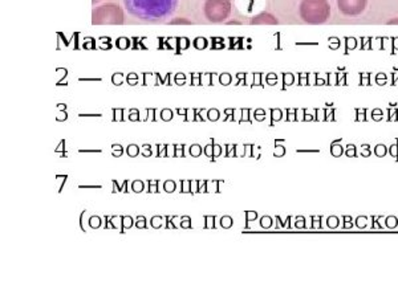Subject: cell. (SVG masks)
Returning <instances> with one entry per match:
<instances>
[{
	"instance_id": "1",
	"label": "cell",
	"mask_w": 398,
	"mask_h": 298,
	"mask_svg": "<svg viewBox=\"0 0 398 298\" xmlns=\"http://www.w3.org/2000/svg\"><path fill=\"white\" fill-rule=\"evenodd\" d=\"M124 3L131 15L148 21L165 19L178 6V0H124Z\"/></svg>"
},
{
	"instance_id": "2",
	"label": "cell",
	"mask_w": 398,
	"mask_h": 298,
	"mask_svg": "<svg viewBox=\"0 0 398 298\" xmlns=\"http://www.w3.org/2000/svg\"><path fill=\"white\" fill-rule=\"evenodd\" d=\"M300 17L308 24H323L328 20L331 14V7L327 0L312 1L303 0L300 3Z\"/></svg>"
},
{
	"instance_id": "3",
	"label": "cell",
	"mask_w": 398,
	"mask_h": 298,
	"mask_svg": "<svg viewBox=\"0 0 398 298\" xmlns=\"http://www.w3.org/2000/svg\"><path fill=\"white\" fill-rule=\"evenodd\" d=\"M92 23L97 24H122L124 12L118 4H102L92 12Z\"/></svg>"
},
{
	"instance_id": "4",
	"label": "cell",
	"mask_w": 398,
	"mask_h": 298,
	"mask_svg": "<svg viewBox=\"0 0 398 298\" xmlns=\"http://www.w3.org/2000/svg\"><path fill=\"white\" fill-rule=\"evenodd\" d=\"M205 17L210 23H222L227 20L231 14L230 0H206L203 6Z\"/></svg>"
},
{
	"instance_id": "5",
	"label": "cell",
	"mask_w": 398,
	"mask_h": 298,
	"mask_svg": "<svg viewBox=\"0 0 398 298\" xmlns=\"http://www.w3.org/2000/svg\"><path fill=\"white\" fill-rule=\"evenodd\" d=\"M368 0H337L339 10L347 17H357L366 8Z\"/></svg>"
},
{
	"instance_id": "6",
	"label": "cell",
	"mask_w": 398,
	"mask_h": 298,
	"mask_svg": "<svg viewBox=\"0 0 398 298\" xmlns=\"http://www.w3.org/2000/svg\"><path fill=\"white\" fill-rule=\"evenodd\" d=\"M251 24H278V20H276V17H274L269 14H260V15L252 19Z\"/></svg>"
},
{
	"instance_id": "7",
	"label": "cell",
	"mask_w": 398,
	"mask_h": 298,
	"mask_svg": "<svg viewBox=\"0 0 398 298\" xmlns=\"http://www.w3.org/2000/svg\"><path fill=\"white\" fill-rule=\"evenodd\" d=\"M220 226L223 227V228H230L232 227V219L230 216H223L222 219H220Z\"/></svg>"
},
{
	"instance_id": "8",
	"label": "cell",
	"mask_w": 398,
	"mask_h": 298,
	"mask_svg": "<svg viewBox=\"0 0 398 298\" xmlns=\"http://www.w3.org/2000/svg\"><path fill=\"white\" fill-rule=\"evenodd\" d=\"M260 226H262L263 228H269V227L272 226V219H271L269 216H263V217L260 219Z\"/></svg>"
},
{
	"instance_id": "9",
	"label": "cell",
	"mask_w": 398,
	"mask_h": 298,
	"mask_svg": "<svg viewBox=\"0 0 398 298\" xmlns=\"http://www.w3.org/2000/svg\"><path fill=\"white\" fill-rule=\"evenodd\" d=\"M327 224H328L330 228H337L339 227V219L334 217V216H331V217H328Z\"/></svg>"
},
{
	"instance_id": "10",
	"label": "cell",
	"mask_w": 398,
	"mask_h": 298,
	"mask_svg": "<svg viewBox=\"0 0 398 298\" xmlns=\"http://www.w3.org/2000/svg\"><path fill=\"white\" fill-rule=\"evenodd\" d=\"M397 217L390 216V217L386 219V227H389V228H395V227L397 226Z\"/></svg>"
},
{
	"instance_id": "11",
	"label": "cell",
	"mask_w": 398,
	"mask_h": 298,
	"mask_svg": "<svg viewBox=\"0 0 398 298\" xmlns=\"http://www.w3.org/2000/svg\"><path fill=\"white\" fill-rule=\"evenodd\" d=\"M132 188L134 192H141L144 190V182H141V181L133 182Z\"/></svg>"
},
{
	"instance_id": "12",
	"label": "cell",
	"mask_w": 398,
	"mask_h": 298,
	"mask_svg": "<svg viewBox=\"0 0 398 298\" xmlns=\"http://www.w3.org/2000/svg\"><path fill=\"white\" fill-rule=\"evenodd\" d=\"M386 151H388V150H386V148H385L383 145H379V146H376V150H375L376 155H377V157H380V158H382V157H385V155H386Z\"/></svg>"
},
{
	"instance_id": "13",
	"label": "cell",
	"mask_w": 398,
	"mask_h": 298,
	"mask_svg": "<svg viewBox=\"0 0 398 298\" xmlns=\"http://www.w3.org/2000/svg\"><path fill=\"white\" fill-rule=\"evenodd\" d=\"M164 188H165L166 192H169V194L173 192V191L176 190V182L167 181V182H165V184H164Z\"/></svg>"
},
{
	"instance_id": "14",
	"label": "cell",
	"mask_w": 398,
	"mask_h": 298,
	"mask_svg": "<svg viewBox=\"0 0 398 298\" xmlns=\"http://www.w3.org/2000/svg\"><path fill=\"white\" fill-rule=\"evenodd\" d=\"M366 220H368V219H366L365 216L357 217V219H356V226L360 227V228H364V227H366Z\"/></svg>"
},
{
	"instance_id": "15",
	"label": "cell",
	"mask_w": 398,
	"mask_h": 298,
	"mask_svg": "<svg viewBox=\"0 0 398 298\" xmlns=\"http://www.w3.org/2000/svg\"><path fill=\"white\" fill-rule=\"evenodd\" d=\"M149 192H160L158 191V181H149Z\"/></svg>"
},
{
	"instance_id": "16",
	"label": "cell",
	"mask_w": 398,
	"mask_h": 298,
	"mask_svg": "<svg viewBox=\"0 0 398 298\" xmlns=\"http://www.w3.org/2000/svg\"><path fill=\"white\" fill-rule=\"evenodd\" d=\"M341 154H343V148H340V146H332V155L340 157Z\"/></svg>"
},
{
	"instance_id": "17",
	"label": "cell",
	"mask_w": 398,
	"mask_h": 298,
	"mask_svg": "<svg viewBox=\"0 0 398 298\" xmlns=\"http://www.w3.org/2000/svg\"><path fill=\"white\" fill-rule=\"evenodd\" d=\"M137 220H138V223H137L135 226H137L138 228H145V227H146V224H145V221H146V220H145V217H142V216H138V219H137Z\"/></svg>"
},
{
	"instance_id": "18",
	"label": "cell",
	"mask_w": 398,
	"mask_h": 298,
	"mask_svg": "<svg viewBox=\"0 0 398 298\" xmlns=\"http://www.w3.org/2000/svg\"><path fill=\"white\" fill-rule=\"evenodd\" d=\"M170 24H191V21L186 19H174L173 21H170Z\"/></svg>"
},
{
	"instance_id": "19",
	"label": "cell",
	"mask_w": 398,
	"mask_h": 298,
	"mask_svg": "<svg viewBox=\"0 0 398 298\" xmlns=\"http://www.w3.org/2000/svg\"><path fill=\"white\" fill-rule=\"evenodd\" d=\"M352 221V217L350 216H344V228H352L353 227V223Z\"/></svg>"
},
{
	"instance_id": "20",
	"label": "cell",
	"mask_w": 398,
	"mask_h": 298,
	"mask_svg": "<svg viewBox=\"0 0 398 298\" xmlns=\"http://www.w3.org/2000/svg\"><path fill=\"white\" fill-rule=\"evenodd\" d=\"M128 154H129L131 157H135V155L138 154V148H137V146H129Z\"/></svg>"
},
{
	"instance_id": "21",
	"label": "cell",
	"mask_w": 398,
	"mask_h": 298,
	"mask_svg": "<svg viewBox=\"0 0 398 298\" xmlns=\"http://www.w3.org/2000/svg\"><path fill=\"white\" fill-rule=\"evenodd\" d=\"M161 220H162V219H161V217H155V219H154V217H153V220H151V221H153V223H151V226H153V227H155V228H158V227H161V223H160V221H161Z\"/></svg>"
},
{
	"instance_id": "22",
	"label": "cell",
	"mask_w": 398,
	"mask_h": 298,
	"mask_svg": "<svg viewBox=\"0 0 398 298\" xmlns=\"http://www.w3.org/2000/svg\"><path fill=\"white\" fill-rule=\"evenodd\" d=\"M191 155L193 157H199L200 155V148L199 146H193L191 148Z\"/></svg>"
},
{
	"instance_id": "23",
	"label": "cell",
	"mask_w": 398,
	"mask_h": 298,
	"mask_svg": "<svg viewBox=\"0 0 398 298\" xmlns=\"http://www.w3.org/2000/svg\"><path fill=\"white\" fill-rule=\"evenodd\" d=\"M182 227H187V228H191V224H190V219L189 217H182Z\"/></svg>"
},
{
	"instance_id": "24",
	"label": "cell",
	"mask_w": 398,
	"mask_h": 298,
	"mask_svg": "<svg viewBox=\"0 0 398 298\" xmlns=\"http://www.w3.org/2000/svg\"><path fill=\"white\" fill-rule=\"evenodd\" d=\"M348 151H347V155L348 157H356V151H354V148L353 146H349Z\"/></svg>"
},
{
	"instance_id": "25",
	"label": "cell",
	"mask_w": 398,
	"mask_h": 298,
	"mask_svg": "<svg viewBox=\"0 0 398 298\" xmlns=\"http://www.w3.org/2000/svg\"><path fill=\"white\" fill-rule=\"evenodd\" d=\"M246 216H247V221L249 220H254V219H256V212H246Z\"/></svg>"
},
{
	"instance_id": "26",
	"label": "cell",
	"mask_w": 398,
	"mask_h": 298,
	"mask_svg": "<svg viewBox=\"0 0 398 298\" xmlns=\"http://www.w3.org/2000/svg\"><path fill=\"white\" fill-rule=\"evenodd\" d=\"M390 154H392L395 158H398L397 146H392V148H390Z\"/></svg>"
},
{
	"instance_id": "27",
	"label": "cell",
	"mask_w": 398,
	"mask_h": 298,
	"mask_svg": "<svg viewBox=\"0 0 398 298\" xmlns=\"http://www.w3.org/2000/svg\"><path fill=\"white\" fill-rule=\"evenodd\" d=\"M304 221H305V220H304V219H303V221H301V220H300V219H298V223H296V227H298V228H301V227H303V228H304V226H305V224H304Z\"/></svg>"
},
{
	"instance_id": "28",
	"label": "cell",
	"mask_w": 398,
	"mask_h": 298,
	"mask_svg": "<svg viewBox=\"0 0 398 298\" xmlns=\"http://www.w3.org/2000/svg\"><path fill=\"white\" fill-rule=\"evenodd\" d=\"M80 188H101V186H80Z\"/></svg>"
},
{
	"instance_id": "29",
	"label": "cell",
	"mask_w": 398,
	"mask_h": 298,
	"mask_svg": "<svg viewBox=\"0 0 398 298\" xmlns=\"http://www.w3.org/2000/svg\"><path fill=\"white\" fill-rule=\"evenodd\" d=\"M365 149H366V150H364V152H363V155H364V157H369V155H370V151H369V150H368V149H369V148H368V146H366V148H365Z\"/></svg>"
},
{
	"instance_id": "30",
	"label": "cell",
	"mask_w": 398,
	"mask_h": 298,
	"mask_svg": "<svg viewBox=\"0 0 398 298\" xmlns=\"http://www.w3.org/2000/svg\"><path fill=\"white\" fill-rule=\"evenodd\" d=\"M389 24H398V19H395V20H390Z\"/></svg>"
},
{
	"instance_id": "31",
	"label": "cell",
	"mask_w": 398,
	"mask_h": 298,
	"mask_svg": "<svg viewBox=\"0 0 398 298\" xmlns=\"http://www.w3.org/2000/svg\"><path fill=\"white\" fill-rule=\"evenodd\" d=\"M100 0H92V3H93V4H96V3H99Z\"/></svg>"
},
{
	"instance_id": "32",
	"label": "cell",
	"mask_w": 398,
	"mask_h": 298,
	"mask_svg": "<svg viewBox=\"0 0 398 298\" xmlns=\"http://www.w3.org/2000/svg\"><path fill=\"white\" fill-rule=\"evenodd\" d=\"M312 1H320V0H312Z\"/></svg>"
}]
</instances>
